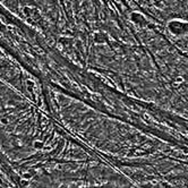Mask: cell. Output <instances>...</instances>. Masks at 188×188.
<instances>
[{
	"mask_svg": "<svg viewBox=\"0 0 188 188\" xmlns=\"http://www.w3.org/2000/svg\"><path fill=\"white\" fill-rule=\"evenodd\" d=\"M167 27L169 32L177 38L185 36L188 34V22L182 21V19H172L168 23Z\"/></svg>",
	"mask_w": 188,
	"mask_h": 188,
	"instance_id": "cell-1",
	"label": "cell"
},
{
	"mask_svg": "<svg viewBox=\"0 0 188 188\" xmlns=\"http://www.w3.org/2000/svg\"><path fill=\"white\" fill-rule=\"evenodd\" d=\"M130 18L135 24H138V25H140V26H143V25L146 24V19H145V17H144L142 14H140V13H133Z\"/></svg>",
	"mask_w": 188,
	"mask_h": 188,
	"instance_id": "cell-2",
	"label": "cell"
}]
</instances>
